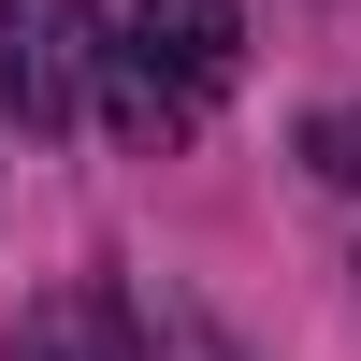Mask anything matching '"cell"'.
I'll list each match as a JSON object with an SVG mask.
<instances>
[{
	"mask_svg": "<svg viewBox=\"0 0 361 361\" xmlns=\"http://www.w3.org/2000/svg\"><path fill=\"white\" fill-rule=\"evenodd\" d=\"M231 87H246V0H130V29L102 44V116L145 159L188 145Z\"/></svg>",
	"mask_w": 361,
	"mask_h": 361,
	"instance_id": "6da1fadb",
	"label": "cell"
},
{
	"mask_svg": "<svg viewBox=\"0 0 361 361\" xmlns=\"http://www.w3.org/2000/svg\"><path fill=\"white\" fill-rule=\"evenodd\" d=\"M102 44L116 29L87 15V0H0V116L58 145L87 102H102Z\"/></svg>",
	"mask_w": 361,
	"mask_h": 361,
	"instance_id": "7a4b0ae2",
	"label": "cell"
},
{
	"mask_svg": "<svg viewBox=\"0 0 361 361\" xmlns=\"http://www.w3.org/2000/svg\"><path fill=\"white\" fill-rule=\"evenodd\" d=\"M0 361H145V333H130V304H116L102 275H73V289H44V304L15 318Z\"/></svg>",
	"mask_w": 361,
	"mask_h": 361,
	"instance_id": "3957f363",
	"label": "cell"
},
{
	"mask_svg": "<svg viewBox=\"0 0 361 361\" xmlns=\"http://www.w3.org/2000/svg\"><path fill=\"white\" fill-rule=\"evenodd\" d=\"M159 347H173V361H246V347H231V318H202V304H173Z\"/></svg>",
	"mask_w": 361,
	"mask_h": 361,
	"instance_id": "277c9868",
	"label": "cell"
},
{
	"mask_svg": "<svg viewBox=\"0 0 361 361\" xmlns=\"http://www.w3.org/2000/svg\"><path fill=\"white\" fill-rule=\"evenodd\" d=\"M304 159L333 173V188H361V116H318V130H304Z\"/></svg>",
	"mask_w": 361,
	"mask_h": 361,
	"instance_id": "5b68a950",
	"label": "cell"
}]
</instances>
